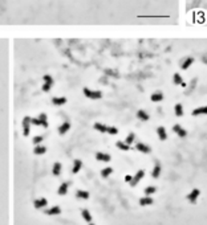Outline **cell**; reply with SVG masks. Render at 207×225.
<instances>
[{
  "label": "cell",
  "instance_id": "4fadbf2b",
  "mask_svg": "<svg viewBox=\"0 0 207 225\" xmlns=\"http://www.w3.org/2000/svg\"><path fill=\"white\" fill-rule=\"evenodd\" d=\"M163 99V94L161 92H157V93H153L151 94V101L153 102H159Z\"/></svg>",
  "mask_w": 207,
  "mask_h": 225
},
{
  "label": "cell",
  "instance_id": "e0dca14e",
  "mask_svg": "<svg viewBox=\"0 0 207 225\" xmlns=\"http://www.w3.org/2000/svg\"><path fill=\"white\" fill-rule=\"evenodd\" d=\"M68 187H69V183H62L60 187H59V195H65L68 191Z\"/></svg>",
  "mask_w": 207,
  "mask_h": 225
},
{
  "label": "cell",
  "instance_id": "f546056e",
  "mask_svg": "<svg viewBox=\"0 0 207 225\" xmlns=\"http://www.w3.org/2000/svg\"><path fill=\"white\" fill-rule=\"evenodd\" d=\"M117 147H118L120 150H122V151H127V150L130 149L129 144H126L125 142H117Z\"/></svg>",
  "mask_w": 207,
  "mask_h": 225
},
{
  "label": "cell",
  "instance_id": "52a82bcc",
  "mask_svg": "<svg viewBox=\"0 0 207 225\" xmlns=\"http://www.w3.org/2000/svg\"><path fill=\"white\" fill-rule=\"evenodd\" d=\"M192 115H202V114H205V115H207V106H202V107H197L195 110H192Z\"/></svg>",
  "mask_w": 207,
  "mask_h": 225
},
{
  "label": "cell",
  "instance_id": "30bf717a",
  "mask_svg": "<svg viewBox=\"0 0 207 225\" xmlns=\"http://www.w3.org/2000/svg\"><path fill=\"white\" fill-rule=\"evenodd\" d=\"M157 133H158V136H159V139L161 141H166L167 139V133H166V130H165V127H158L157 129Z\"/></svg>",
  "mask_w": 207,
  "mask_h": 225
},
{
  "label": "cell",
  "instance_id": "6da1fadb",
  "mask_svg": "<svg viewBox=\"0 0 207 225\" xmlns=\"http://www.w3.org/2000/svg\"><path fill=\"white\" fill-rule=\"evenodd\" d=\"M84 94L90 99H98L102 97V93H101L100 90H90V89H88V87L84 89Z\"/></svg>",
  "mask_w": 207,
  "mask_h": 225
},
{
  "label": "cell",
  "instance_id": "5b68a950",
  "mask_svg": "<svg viewBox=\"0 0 207 225\" xmlns=\"http://www.w3.org/2000/svg\"><path fill=\"white\" fill-rule=\"evenodd\" d=\"M44 81H45V84H44V86H42V90H44V92H49L50 87H52V84H53V78L47 74V76H44Z\"/></svg>",
  "mask_w": 207,
  "mask_h": 225
},
{
  "label": "cell",
  "instance_id": "484cf974",
  "mask_svg": "<svg viewBox=\"0 0 207 225\" xmlns=\"http://www.w3.org/2000/svg\"><path fill=\"white\" fill-rule=\"evenodd\" d=\"M76 196H77L78 199H88L89 197V193H88L86 191H77V192H76Z\"/></svg>",
  "mask_w": 207,
  "mask_h": 225
},
{
  "label": "cell",
  "instance_id": "d4e9b609",
  "mask_svg": "<svg viewBox=\"0 0 207 225\" xmlns=\"http://www.w3.org/2000/svg\"><path fill=\"white\" fill-rule=\"evenodd\" d=\"M112 172H113L112 167H106V168H104L102 171H101V176H102V178H108V176H109Z\"/></svg>",
  "mask_w": 207,
  "mask_h": 225
},
{
  "label": "cell",
  "instance_id": "9c48e42d",
  "mask_svg": "<svg viewBox=\"0 0 207 225\" xmlns=\"http://www.w3.org/2000/svg\"><path fill=\"white\" fill-rule=\"evenodd\" d=\"M192 64H194V58H192V57H187V58L185 60V61L182 62L181 68H182L183 70H186V69H189V68H190V65H192Z\"/></svg>",
  "mask_w": 207,
  "mask_h": 225
},
{
  "label": "cell",
  "instance_id": "44dd1931",
  "mask_svg": "<svg viewBox=\"0 0 207 225\" xmlns=\"http://www.w3.org/2000/svg\"><path fill=\"white\" fill-rule=\"evenodd\" d=\"M45 151H47V149H45L44 146H36L33 152H35L36 155H42V154H45Z\"/></svg>",
  "mask_w": 207,
  "mask_h": 225
},
{
  "label": "cell",
  "instance_id": "9a60e30c",
  "mask_svg": "<svg viewBox=\"0 0 207 225\" xmlns=\"http://www.w3.org/2000/svg\"><path fill=\"white\" fill-rule=\"evenodd\" d=\"M81 167H83V162L78 160V159H76V160H75V166H73V173H77L78 171L81 170Z\"/></svg>",
  "mask_w": 207,
  "mask_h": 225
},
{
  "label": "cell",
  "instance_id": "8992f818",
  "mask_svg": "<svg viewBox=\"0 0 207 225\" xmlns=\"http://www.w3.org/2000/svg\"><path fill=\"white\" fill-rule=\"evenodd\" d=\"M173 131H174L175 134H178V136H181V138H185V136L187 135L186 130L182 129L179 125H174V126H173Z\"/></svg>",
  "mask_w": 207,
  "mask_h": 225
},
{
  "label": "cell",
  "instance_id": "cb8c5ba5",
  "mask_svg": "<svg viewBox=\"0 0 207 225\" xmlns=\"http://www.w3.org/2000/svg\"><path fill=\"white\" fill-rule=\"evenodd\" d=\"M60 173H61V164L60 163H55V166H53V175L59 176Z\"/></svg>",
  "mask_w": 207,
  "mask_h": 225
},
{
  "label": "cell",
  "instance_id": "ba28073f",
  "mask_svg": "<svg viewBox=\"0 0 207 225\" xmlns=\"http://www.w3.org/2000/svg\"><path fill=\"white\" fill-rule=\"evenodd\" d=\"M135 149H137L138 151H141V152H143V154H149L150 152V147L147 146V144H145V143H137Z\"/></svg>",
  "mask_w": 207,
  "mask_h": 225
},
{
  "label": "cell",
  "instance_id": "7a4b0ae2",
  "mask_svg": "<svg viewBox=\"0 0 207 225\" xmlns=\"http://www.w3.org/2000/svg\"><path fill=\"white\" fill-rule=\"evenodd\" d=\"M143 176H145V171H143V170H140L134 176H133L132 181H130V186H132V187H135V186L138 184V181H140L141 179L143 178Z\"/></svg>",
  "mask_w": 207,
  "mask_h": 225
},
{
  "label": "cell",
  "instance_id": "1f68e13d",
  "mask_svg": "<svg viewBox=\"0 0 207 225\" xmlns=\"http://www.w3.org/2000/svg\"><path fill=\"white\" fill-rule=\"evenodd\" d=\"M173 81H174L175 85H181V84L183 82V79H182V77L178 74V73H175V74H174V78H173Z\"/></svg>",
  "mask_w": 207,
  "mask_h": 225
},
{
  "label": "cell",
  "instance_id": "ac0fdd59",
  "mask_svg": "<svg viewBox=\"0 0 207 225\" xmlns=\"http://www.w3.org/2000/svg\"><path fill=\"white\" fill-rule=\"evenodd\" d=\"M137 117L141 119V121H147V119H149V114L146 111H143V110H140V111L137 113Z\"/></svg>",
  "mask_w": 207,
  "mask_h": 225
},
{
  "label": "cell",
  "instance_id": "7c38bea8",
  "mask_svg": "<svg viewBox=\"0 0 207 225\" xmlns=\"http://www.w3.org/2000/svg\"><path fill=\"white\" fill-rule=\"evenodd\" d=\"M69 129H70V123L69 122H64V123L61 125L60 127H59V134H65L67 131H69Z\"/></svg>",
  "mask_w": 207,
  "mask_h": 225
},
{
  "label": "cell",
  "instance_id": "d6a6232c",
  "mask_svg": "<svg viewBox=\"0 0 207 225\" xmlns=\"http://www.w3.org/2000/svg\"><path fill=\"white\" fill-rule=\"evenodd\" d=\"M155 191H157V188H155V187H146V188H145V193H146L147 196H149V195H153Z\"/></svg>",
  "mask_w": 207,
  "mask_h": 225
},
{
  "label": "cell",
  "instance_id": "603a6c76",
  "mask_svg": "<svg viewBox=\"0 0 207 225\" xmlns=\"http://www.w3.org/2000/svg\"><path fill=\"white\" fill-rule=\"evenodd\" d=\"M47 205V200L45 199H40V200L35 201V208H44Z\"/></svg>",
  "mask_w": 207,
  "mask_h": 225
},
{
  "label": "cell",
  "instance_id": "5bb4252c",
  "mask_svg": "<svg viewBox=\"0 0 207 225\" xmlns=\"http://www.w3.org/2000/svg\"><path fill=\"white\" fill-rule=\"evenodd\" d=\"M52 102L56 106H60V105H64L65 102H67V99H65L64 97H55V98L52 99Z\"/></svg>",
  "mask_w": 207,
  "mask_h": 225
},
{
  "label": "cell",
  "instance_id": "d590c367",
  "mask_svg": "<svg viewBox=\"0 0 207 225\" xmlns=\"http://www.w3.org/2000/svg\"><path fill=\"white\" fill-rule=\"evenodd\" d=\"M42 136L41 135H39V136H35V138H33V143L35 144H39V143H41V141H42Z\"/></svg>",
  "mask_w": 207,
  "mask_h": 225
},
{
  "label": "cell",
  "instance_id": "d6986e66",
  "mask_svg": "<svg viewBox=\"0 0 207 225\" xmlns=\"http://www.w3.org/2000/svg\"><path fill=\"white\" fill-rule=\"evenodd\" d=\"M175 115L177 117H182L183 115V106L181 103L175 105Z\"/></svg>",
  "mask_w": 207,
  "mask_h": 225
},
{
  "label": "cell",
  "instance_id": "8d00e7d4",
  "mask_svg": "<svg viewBox=\"0 0 207 225\" xmlns=\"http://www.w3.org/2000/svg\"><path fill=\"white\" fill-rule=\"evenodd\" d=\"M132 179H133V176H130V175H126V176H125V180L129 181V183L132 181Z\"/></svg>",
  "mask_w": 207,
  "mask_h": 225
},
{
  "label": "cell",
  "instance_id": "2e32d148",
  "mask_svg": "<svg viewBox=\"0 0 207 225\" xmlns=\"http://www.w3.org/2000/svg\"><path fill=\"white\" fill-rule=\"evenodd\" d=\"M159 173H161V166H159V163H157L154 167V170H153V172H151V176L154 179H157L158 176H159Z\"/></svg>",
  "mask_w": 207,
  "mask_h": 225
},
{
  "label": "cell",
  "instance_id": "83f0119b",
  "mask_svg": "<svg viewBox=\"0 0 207 225\" xmlns=\"http://www.w3.org/2000/svg\"><path fill=\"white\" fill-rule=\"evenodd\" d=\"M94 129L97 130V131L106 133V129H108V127L105 126V125H102V123H96V125H94Z\"/></svg>",
  "mask_w": 207,
  "mask_h": 225
},
{
  "label": "cell",
  "instance_id": "4dcf8cb0",
  "mask_svg": "<svg viewBox=\"0 0 207 225\" xmlns=\"http://www.w3.org/2000/svg\"><path fill=\"white\" fill-rule=\"evenodd\" d=\"M134 139H135V135H134L133 133H130L129 135H127V138H126V141H125V143L129 144V146H130V144H132L133 142H134Z\"/></svg>",
  "mask_w": 207,
  "mask_h": 225
},
{
  "label": "cell",
  "instance_id": "836d02e7",
  "mask_svg": "<svg viewBox=\"0 0 207 225\" xmlns=\"http://www.w3.org/2000/svg\"><path fill=\"white\" fill-rule=\"evenodd\" d=\"M31 123L36 125V126H41V119L40 118H31Z\"/></svg>",
  "mask_w": 207,
  "mask_h": 225
},
{
  "label": "cell",
  "instance_id": "f1b7e54d",
  "mask_svg": "<svg viewBox=\"0 0 207 225\" xmlns=\"http://www.w3.org/2000/svg\"><path fill=\"white\" fill-rule=\"evenodd\" d=\"M83 217H84V220L85 221H88V223H90L92 221V215L89 213V210H83Z\"/></svg>",
  "mask_w": 207,
  "mask_h": 225
},
{
  "label": "cell",
  "instance_id": "7402d4cb",
  "mask_svg": "<svg viewBox=\"0 0 207 225\" xmlns=\"http://www.w3.org/2000/svg\"><path fill=\"white\" fill-rule=\"evenodd\" d=\"M60 212H61L60 207H53V208H50V209L47 210L48 215H60Z\"/></svg>",
  "mask_w": 207,
  "mask_h": 225
},
{
  "label": "cell",
  "instance_id": "ffe728a7",
  "mask_svg": "<svg viewBox=\"0 0 207 225\" xmlns=\"http://www.w3.org/2000/svg\"><path fill=\"white\" fill-rule=\"evenodd\" d=\"M140 204H141V205H151V204H153V199L151 197H142L140 200Z\"/></svg>",
  "mask_w": 207,
  "mask_h": 225
},
{
  "label": "cell",
  "instance_id": "f35d334b",
  "mask_svg": "<svg viewBox=\"0 0 207 225\" xmlns=\"http://www.w3.org/2000/svg\"><path fill=\"white\" fill-rule=\"evenodd\" d=\"M89 225H94V224H89Z\"/></svg>",
  "mask_w": 207,
  "mask_h": 225
},
{
  "label": "cell",
  "instance_id": "e575fe53",
  "mask_svg": "<svg viewBox=\"0 0 207 225\" xmlns=\"http://www.w3.org/2000/svg\"><path fill=\"white\" fill-rule=\"evenodd\" d=\"M106 133L112 134V135H116V134L118 133V130L116 129V127H108V129H106Z\"/></svg>",
  "mask_w": 207,
  "mask_h": 225
},
{
  "label": "cell",
  "instance_id": "4316f807",
  "mask_svg": "<svg viewBox=\"0 0 207 225\" xmlns=\"http://www.w3.org/2000/svg\"><path fill=\"white\" fill-rule=\"evenodd\" d=\"M39 118L41 119V126H42V127H45V129H47V127H48V121H47V115H45L44 113H41L40 115H39Z\"/></svg>",
  "mask_w": 207,
  "mask_h": 225
},
{
  "label": "cell",
  "instance_id": "3957f363",
  "mask_svg": "<svg viewBox=\"0 0 207 225\" xmlns=\"http://www.w3.org/2000/svg\"><path fill=\"white\" fill-rule=\"evenodd\" d=\"M199 193H200V191L198 189V188H194V189H192L191 192H190L189 195H187V200H189L190 203L194 204L195 201H197V199L199 197Z\"/></svg>",
  "mask_w": 207,
  "mask_h": 225
},
{
  "label": "cell",
  "instance_id": "277c9868",
  "mask_svg": "<svg viewBox=\"0 0 207 225\" xmlns=\"http://www.w3.org/2000/svg\"><path fill=\"white\" fill-rule=\"evenodd\" d=\"M29 127H31V117H25V118L23 119V129H24L23 134H24L25 136L29 135Z\"/></svg>",
  "mask_w": 207,
  "mask_h": 225
},
{
  "label": "cell",
  "instance_id": "8fae6325",
  "mask_svg": "<svg viewBox=\"0 0 207 225\" xmlns=\"http://www.w3.org/2000/svg\"><path fill=\"white\" fill-rule=\"evenodd\" d=\"M96 159L100 162H110V155L104 154V152H98L97 155H96Z\"/></svg>",
  "mask_w": 207,
  "mask_h": 225
},
{
  "label": "cell",
  "instance_id": "74e56055",
  "mask_svg": "<svg viewBox=\"0 0 207 225\" xmlns=\"http://www.w3.org/2000/svg\"><path fill=\"white\" fill-rule=\"evenodd\" d=\"M202 60H203V62H205V64H207V57H203Z\"/></svg>",
  "mask_w": 207,
  "mask_h": 225
}]
</instances>
